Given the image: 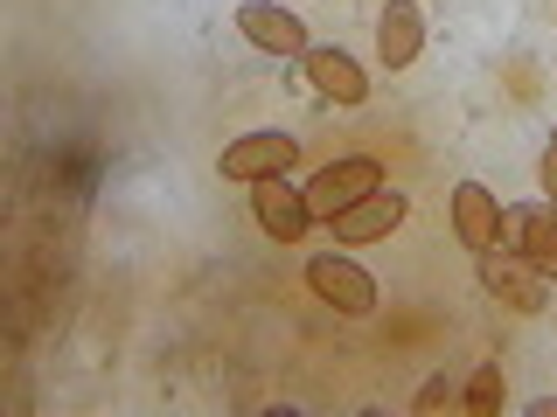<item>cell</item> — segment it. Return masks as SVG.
<instances>
[{
	"label": "cell",
	"instance_id": "6da1fadb",
	"mask_svg": "<svg viewBox=\"0 0 557 417\" xmlns=\"http://www.w3.org/2000/svg\"><path fill=\"white\" fill-rule=\"evenodd\" d=\"M376 188H383V167L370 153H348V161H327L307 181V208H313V223H335L342 208H356L362 195H376Z\"/></svg>",
	"mask_w": 557,
	"mask_h": 417
},
{
	"label": "cell",
	"instance_id": "7a4b0ae2",
	"mask_svg": "<svg viewBox=\"0 0 557 417\" xmlns=\"http://www.w3.org/2000/svg\"><path fill=\"white\" fill-rule=\"evenodd\" d=\"M502 251L530 257L557 286V202H509L502 208Z\"/></svg>",
	"mask_w": 557,
	"mask_h": 417
},
{
	"label": "cell",
	"instance_id": "3957f363",
	"mask_svg": "<svg viewBox=\"0 0 557 417\" xmlns=\"http://www.w3.org/2000/svg\"><path fill=\"white\" fill-rule=\"evenodd\" d=\"M481 286L495 292L502 306H516V313H544L550 306V278L530 265V257H516V251H481Z\"/></svg>",
	"mask_w": 557,
	"mask_h": 417
},
{
	"label": "cell",
	"instance_id": "277c9868",
	"mask_svg": "<svg viewBox=\"0 0 557 417\" xmlns=\"http://www.w3.org/2000/svg\"><path fill=\"white\" fill-rule=\"evenodd\" d=\"M223 181H272V174L300 167V139L293 132H244L223 147Z\"/></svg>",
	"mask_w": 557,
	"mask_h": 417
},
{
	"label": "cell",
	"instance_id": "5b68a950",
	"mask_svg": "<svg viewBox=\"0 0 557 417\" xmlns=\"http://www.w3.org/2000/svg\"><path fill=\"white\" fill-rule=\"evenodd\" d=\"M237 35L251 49H265V56H278V63H300L307 56V28H300V14H286V8H272V0H244L237 8Z\"/></svg>",
	"mask_w": 557,
	"mask_h": 417
},
{
	"label": "cell",
	"instance_id": "8992f818",
	"mask_svg": "<svg viewBox=\"0 0 557 417\" xmlns=\"http://www.w3.org/2000/svg\"><path fill=\"white\" fill-rule=\"evenodd\" d=\"M251 216H258V230L278 237V243H300V237L313 230L307 188H293L286 174H272V181H251Z\"/></svg>",
	"mask_w": 557,
	"mask_h": 417
},
{
	"label": "cell",
	"instance_id": "52a82bcc",
	"mask_svg": "<svg viewBox=\"0 0 557 417\" xmlns=\"http://www.w3.org/2000/svg\"><path fill=\"white\" fill-rule=\"evenodd\" d=\"M307 286L321 292L335 313H370L376 306V278L362 271L356 257H342V251H321V257H313V265H307Z\"/></svg>",
	"mask_w": 557,
	"mask_h": 417
},
{
	"label": "cell",
	"instance_id": "ba28073f",
	"mask_svg": "<svg viewBox=\"0 0 557 417\" xmlns=\"http://www.w3.org/2000/svg\"><path fill=\"white\" fill-rule=\"evenodd\" d=\"M405 216H411V202L397 195V188H376V195H362L356 208H342L327 230H335V243H383Z\"/></svg>",
	"mask_w": 557,
	"mask_h": 417
},
{
	"label": "cell",
	"instance_id": "9c48e42d",
	"mask_svg": "<svg viewBox=\"0 0 557 417\" xmlns=\"http://www.w3.org/2000/svg\"><path fill=\"white\" fill-rule=\"evenodd\" d=\"M453 230H460V243L474 257L495 251V243H502V202L487 195L481 181H460V188H453Z\"/></svg>",
	"mask_w": 557,
	"mask_h": 417
},
{
	"label": "cell",
	"instance_id": "30bf717a",
	"mask_svg": "<svg viewBox=\"0 0 557 417\" xmlns=\"http://www.w3.org/2000/svg\"><path fill=\"white\" fill-rule=\"evenodd\" d=\"M418 49H425V14H418V0H383L376 14V56L391 70L418 63Z\"/></svg>",
	"mask_w": 557,
	"mask_h": 417
},
{
	"label": "cell",
	"instance_id": "8fae6325",
	"mask_svg": "<svg viewBox=\"0 0 557 417\" xmlns=\"http://www.w3.org/2000/svg\"><path fill=\"white\" fill-rule=\"evenodd\" d=\"M300 70H307V84H313L327 104H362V98H370V77H362V70L348 63L335 42H327V49H307Z\"/></svg>",
	"mask_w": 557,
	"mask_h": 417
},
{
	"label": "cell",
	"instance_id": "7c38bea8",
	"mask_svg": "<svg viewBox=\"0 0 557 417\" xmlns=\"http://www.w3.org/2000/svg\"><path fill=\"white\" fill-rule=\"evenodd\" d=\"M509 404V382H502V369L487 362V369H474V382L460 390V410H474V417H487V410H502Z\"/></svg>",
	"mask_w": 557,
	"mask_h": 417
},
{
	"label": "cell",
	"instance_id": "4fadbf2b",
	"mask_svg": "<svg viewBox=\"0 0 557 417\" xmlns=\"http://www.w3.org/2000/svg\"><path fill=\"white\" fill-rule=\"evenodd\" d=\"M446 404H460V396H453V382H446V376H432L425 390H418V404H411V410H446Z\"/></svg>",
	"mask_w": 557,
	"mask_h": 417
},
{
	"label": "cell",
	"instance_id": "5bb4252c",
	"mask_svg": "<svg viewBox=\"0 0 557 417\" xmlns=\"http://www.w3.org/2000/svg\"><path fill=\"white\" fill-rule=\"evenodd\" d=\"M536 181H544V202H557V139L544 147V167H536Z\"/></svg>",
	"mask_w": 557,
	"mask_h": 417
},
{
	"label": "cell",
	"instance_id": "9a60e30c",
	"mask_svg": "<svg viewBox=\"0 0 557 417\" xmlns=\"http://www.w3.org/2000/svg\"><path fill=\"white\" fill-rule=\"evenodd\" d=\"M530 417H557V396H550V404H536V410H530Z\"/></svg>",
	"mask_w": 557,
	"mask_h": 417
}]
</instances>
